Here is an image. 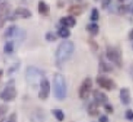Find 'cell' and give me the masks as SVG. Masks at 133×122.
Returning <instances> with one entry per match:
<instances>
[{
  "label": "cell",
  "mask_w": 133,
  "mask_h": 122,
  "mask_svg": "<svg viewBox=\"0 0 133 122\" xmlns=\"http://www.w3.org/2000/svg\"><path fill=\"white\" fill-rule=\"evenodd\" d=\"M75 46L71 41H63L58 45L56 51V62L57 65L66 62L74 53Z\"/></svg>",
  "instance_id": "6da1fadb"
},
{
  "label": "cell",
  "mask_w": 133,
  "mask_h": 122,
  "mask_svg": "<svg viewBox=\"0 0 133 122\" xmlns=\"http://www.w3.org/2000/svg\"><path fill=\"white\" fill-rule=\"evenodd\" d=\"M54 95L58 100H63L66 97V83L65 77L60 73H56L54 76Z\"/></svg>",
  "instance_id": "7a4b0ae2"
},
{
  "label": "cell",
  "mask_w": 133,
  "mask_h": 122,
  "mask_svg": "<svg viewBox=\"0 0 133 122\" xmlns=\"http://www.w3.org/2000/svg\"><path fill=\"white\" fill-rule=\"evenodd\" d=\"M26 78L29 85L36 87V86L39 85L41 80L44 78V73L37 67L29 66L28 67L26 71Z\"/></svg>",
  "instance_id": "3957f363"
},
{
  "label": "cell",
  "mask_w": 133,
  "mask_h": 122,
  "mask_svg": "<svg viewBox=\"0 0 133 122\" xmlns=\"http://www.w3.org/2000/svg\"><path fill=\"white\" fill-rule=\"evenodd\" d=\"M17 95V89L15 87V80L11 79L8 81L5 89L0 93V98L4 101H12L16 98Z\"/></svg>",
  "instance_id": "277c9868"
},
{
  "label": "cell",
  "mask_w": 133,
  "mask_h": 122,
  "mask_svg": "<svg viewBox=\"0 0 133 122\" xmlns=\"http://www.w3.org/2000/svg\"><path fill=\"white\" fill-rule=\"evenodd\" d=\"M107 57L110 62H112L113 64H115L118 67H122V58L120 52L118 51L117 48H112V46H109L107 48V52H106Z\"/></svg>",
  "instance_id": "5b68a950"
},
{
  "label": "cell",
  "mask_w": 133,
  "mask_h": 122,
  "mask_svg": "<svg viewBox=\"0 0 133 122\" xmlns=\"http://www.w3.org/2000/svg\"><path fill=\"white\" fill-rule=\"evenodd\" d=\"M92 89V80L89 78H86L83 80L79 87V98L81 99H88L90 95V90Z\"/></svg>",
  "instance_id": "8992f818"
},
{
  "label": "cell",
  "mask_w": 133,
  "mask_h": 122,
  "mask_svg": "<svg viewBox=\"0 0 133 122\" xmlns=\"http://www.w3.org/2000/svg\"><path fill=\"white\" fill-rule=\"evenodd\" d=\"M40 89H39L38 98L42 100H45L49 97L50 94V83L48 79L44 78L40 82Z\"/></svg>",
  "instance_id": "52a82bcc"
},
{
  "label": "cell",
  "mask_w": 133,
  "mask_h": 122,
  "mask_svg": "<svg viewBox=\"0 0 133 122\" xmlns=\"http://www.w3.org/2000/svg\"><path fill=\"white\" fill-rule=\"evenodd\" d=\"M97 83L100 87L107 90H112L116 89V84L112 79L107 77H98L97 78Z\"/></svg>",
  "instance_id": "ba28073f"
},
{
  "label": "cell",
  "mask_w": 133,
  "mask_h": 122,
  "mask_svg": "<svg viewBox=\"0 0 133 122\" xmlns=\"http://www.w3.org/2000/svg\"><path fill=\"white\" fill-rule=\"evenodd\" d=\"M93 98H94V102H96L98 105H105L109 101V97L105 93L98 89H95L93 92Z\"/></svg>",
  "instance_id": "9c48e42d"
},
{
  "label": "cell",
  "mask_w": 133,
  "mask_h": 122,
  "mask_svg": "<svg viewBox=\"0 0 133 122\" xmlns=\"http://www.w3.org/2000/svg\"><path fill=\"white\" fill-rule=\"evenodd\" d=\"M13 16L15 20L17 18H18V17H20V18H29L32 16V13L30 10H28L26 8H17L14 11Z\"/></svg>",
  "instance_id": "30bf717a"
},
{
  "label": "cell",
  "mask_w": 133,
  "mask_h": 122,
  "mask_svg": "<svg viewBox=\"0 0 133 122\" xmlns=\"http://www.w3.org/2000/svg\"><path fill=\"white\" fill-rule=\"evenodd\" d=\"M119 98L120 101L123 105L128 106L130 103V92H129V89L127 87H123V89H120L119 91Z\"/></svg>",
  "instance_id": "8fae6325"
},
{
  "label": "cell",
  "mask_w": 133,
  "mask_h": 122,
  "mask_svg": "<svg viewBox=\"0 0 133 122\" xmlns=\"http://www.w3.org/2000/svg\"><path fill=\"white\" fill-rule=\"evenodd\" d=\"M60 24L65 28H73L76 25V19L72 16H66L60 18Z\"/></svg>",
  "instance_id": "7c38bea8"
},
{
  "label": "cell",
  "mask_w": 133,
  "mask_h": 122,
  "mask_svg": "<svg viewBox=\"0 0 133 122\" xmlns=\"http://www.w3.org/2000/svg\"><path fill=\"white\" fill-rule=\"evenodd\" d=\"M50 12V8L45 1L40 0L38 2V13L43 16H48Z\"/></svg>",
  "instance_id": "4fadbf2b"
},
{
  "label": "cell",
  "mask_w": 133,
  "mask_h": 122,
  "mask_svg": "<svg viewBox=\"0 0 133 122\" xmlns=\"http://www.w3.org/2000/svg\"><path fill=\"white\" fill-rule=\"evenodd\" d=\"M98 70L100 73H109L113 70V67L109 64L104 62L103 60H100L99 66H98Z\"/></svg>",
  "instance_id": "5bb4252c"
},
{
  "label": "cell",
  "mask_w": 133,
  "mask_h": 122,
  "mask_svg": "<svg viewBox=\"0 0 133 122\" xmlns=\"http://www.w3.org/2000/svg\"><path fill=\"white\" fill-rule=\"evenodd\" d=\"M98 105L96 103V102H91L90 104L89 105V107H88V112H89V114L90 115V116H97V115H98V113H99V111H98Z\"/></svg>",
  "instance_id": "9a60e30c"
},
{
  "label": "cell",
  "mask_w": 133,
  "mask_h": 122,
  "mask_svg": "<svg viewBox=\"0 0 133 122\" xmlns=\"http://www.w3.org/2000/svg\"><path fill=\"white\" fill-rule=\"evenodd\" d=\"M86 29H87V31L89 32V34H90L91 36H97L98 33V30H99V28H98V24H96V23H91V24H89L87 26V28H86Z\"/></svg>",
  "instance_id": "2e32d148"
},
{
  "label": "cell",
  "mask_w": 133,
  "mask_h": 122,
  "mask_svg": "<svg viewBox=\"0 0 133 122\" xmlns=\"http://www.w3.org/2000/svg\"><path fill=\"white\" fill-rule=\"evenodd\" d=\"M17 26H8V28L6 29L4 33V37H6V38H9V37H14L17 33Z\"/></svg>",
  "instance_id": "e0dca14e"
},
{
  "label": "cell",
  "mask_w": 133,
  "mask_h": 122,
  "mask_svg": "<svg viewBox=\"0 0 133 122\" xmlns=\"http://www.w3.org/2000/svg\"><path fill=\"white\" fill-rule=\"evenodd\" d=\"M68 12L73 16H79L82 13V6L79 5H73L70 8H69Z\"/></svg>",
  "instance_id": "ac0fdd59"
},
{
  "label": "cell",
  "mask_w": 133,
  "mask_h": 122,
  "mask_svg": "<svg viewBox=\"0 0 133 122\" xmlns=\"http://www.w3.org/2000/svg\"><path fill=\"white\" fill-rule=\"evenodd\" d=\"M57 35L58 37H62V38H66L70 36V31L68 28H65V26H62V28H58L57 30Z\"/></svg>",
  "instance_id": "d6986e66"
},
{
  "label": "cell",
  "mask_w": 133,
  "mask_h": 122,
  "mask_svg": "<svg viewBox=\"0 0 133 122\" xmlns=\"http://www.w3.org/2000/svg\"><path fill=\"white\" fill-rule=\"evenodd\" d=\"M51 113L53 114V116L57 118L58 121H63L65 118V114L61 109H52Z\"/></svg>",
  "instance_id": "ffe728a7"
},
{
  "label": "cell",
  "mask_w": 133,
  "mask_h": 122,
  "mask_svg": "<svg viewBox=\"0 0 133 122\" xmlns=\"http://www.w3.org/2000/svg\"><path fill=\"white\" fill-rule=\"evenodd\" d=\"M14 51V42L13 41H8L4 46V52L6 54H10Z\"/></svg>",
  "instance_id": "44dd1931"
},
{
  "label": "cell",
  "mask_w": 133,
  "mask_h": 122,
  "mask_svg": "<svg viewBox=\"0 0 133 122\" xmlns=\"http://www.w3.org/2000/svg\"><path fill=\"white\" fill-rule=\"evenodd\" d=\"M45 38L48 42H54V41H56L57 39V36L54 32H48V33H46Z\"/></svg>",
  "instance_id": "7402d4cb"
},
{
  "label": "cell",
  "mask_w": 133,
  "mask_h": 122,
  "mask_svg": "<svg viewBox=\"0 0 133 122\" xmlns=\"http://www.w3.org/2000/svg\"><path fill=\"white\" fill-rule=\"evenodd\" d=\"M98 17H99V13H98V8H94L91 11V15H90V19L93 22H96L98 20Z\"/></svg>",
  "instance_id": "603a6c76"
},
{
  "label": "cell",
  "mask_w": 133,
  "mask_h": 122,
  "mask_svg": "<svg viewBox=\"0 0 133 122\" xmlns=\"http://www.w3.org/2000/svg\"><path fill=\"white\" fill-rule=\"evenodd\" d=\"M19 66H20V65H19V63H16V64H14L11 67H9V69H8V76H9V75H11V74H13L14 72H16V71L19 69Z\"/></svg>",
  "instance_id": "cb8c5ba5"
},
{
  "label": "cell",
  "mask_w": 133,
  "mask_h": 122,
  "mask_svg": "<svg viewBox=\"0 0 133 122\" xmlns=\"http://www.w3.org/2000/svg\"><path fill=\"white\" fill-rule=\"evenodd\" d=\"M129 11V6H125V5H122V6H120L119 8H118V12L119 13H127V12Z\"/></svg>",
  "instance_id": "d4e9b609"
},
{
  "label": "cell",
  "mask_w": 133,
  "mask_h": 122,
  "mask_svg": "<svg viewBox=\"0 0 133 122\" xmlns=\"http://www.w3.org/2000/svg\"><path fill=\"white\" fill-rule=\"evenodd\" d=\"M125 117L127 119L129 120H133V110L131 109H128L125 112Z\"/></svg>",
  "instance_id": "484cf974"
},
{
  "label": "cell",
  "mask_w": 133,
  "mask_h": 122,
  "mask_svg": "<svg viewBox=\"0 0 133 122\" xmlns=\"http://www.w3.org/2000/svg\"><path fill=\"white\" fill-rule=\"evenodd\" d=\"M6 122H17V114H16V113H12V114L9 116V118H8V119Z\"/></svg>",
  "instance_id": "4316f807"
},
{
  "label": "cell",
  "mask_w": 133,
  "mask_h": 122,
  "mask_svg": "<svg viewBox=\"0 0 133 122\" xmlns=\"http://www.w3.org/2000/svg\"><path fill=\"white\" fill-rule=\"evenodd\" d=\"M6 112H8V106H5V105L0 106V117H2Z\"/></svg>",
  "instance_id": "83f0119b"
},
{
  "label": "cell",
  "mask_w": 133,
  "mask_h": 122,
  "mask_svg": "<svg viewBox=\"0 0 133 122\" xmlns=\"http://www.w3.org/2000/svg\"><path fill=\"white\" fill-rule=\"evenodd\" d=\"M104 109H105V110L108 113H113V107L111 105H109V104H105L104 105Z\"/></svg>",
  "instance_id": "f1b7e54d"
},
{
  "label": "cell",
  "mask_w": 133,
  "mask_h": 122,
  "mask_svg": "<svg viewBox=\"0 0 133 122\" xmlns=\"http://www.w3.org/2000/svg\"><path fill=\"white\" fill-rule=\"evenodd\" d=\"M98 122H109V118H108V116L102 115V116H100L99 118H98Z\"/></svg>",
  "instance_id": "f546056e"
},
{
  "label": "cell",
  "mask_w": 133,
  "mask_h": 122,
  "mask_svg": "<svg viewBox=\"0 0 133 122\" xmlns=\"http://www.w3.org/2000/svg\"><path fill=\"white\" fill-rule=\"evenodd\" d=\"M111 0H102V8H106L109 6Z\"/></svg>",
  "instance_id": "4dcf8cb0"
},
{
  "label": "cell",
  "mask_w": 133,
  "mask_h": 122,
  "mask_svg": "<svg viewBox=\"0 0 133 122\" xmlns=\"http://www.w3.org/2000/svg\"><path fill=\"white\" fill-rule=\"evenodd\" d=\"M89 44L91 45V46H92V48H94V50H96V49H98V45L96 44V43H95V41L94 40H91V39H89Z\"/></svg>",
  "instance_id": "1f68e13d"
},
{
  "label": "cell",
  "mask_w": 133,
  "mask_h": 122,
  "mask_svg": "<svg viewBox=\"0 0 133 122\" xmlns=\"http://www.w3.org/2000/svg\"><path fill=\"white\" fill-rule=\"evenodd\" d=\"M129 6V12H130L131 15L133 16V0H131V2Z\"/></svg>",
  "instance_id": "d6a6232c"
},
{
  "label": "cell",
  "mask_w": 133,
  "mask_h": 122,
  "mask_svg": "<svg viewBox=\"0 0 133 122\" xmlns=\"http://www.w3.org/2000/svg\"><path fill=\"white\" fill-rule=\"evenodd\" d=\"M129 75H130V78L133 80V64L129 67Z\"/></svg>",
  "instance_id": "836d02e7"
},
{
  "label": "cell",
  "mask_w": 133,
  "mask_h": 122,
  "mask_svg": "<svg viewBox=\"0 0 133 122\" xmlns=\"http://www.w3.org/2000/svg\"><path fill=\"white\" fill-rule=\"evenodd\" d=\"M129 38L130 39V40L133 41V28L130 30V32H129Z\"/></svg>",
  "instance_id": "e575fe53"
},
{
  "label": "cell",
  "mask_w": 133,
  "mask_h": 122,
  "mask_svg": "<svg viewBox=\"0 0 133 122\" xmlns=\"http://www.w3.org/2000/svg\"><path fill=\"white\" fill-rule=\"evenodd\" d=\"M2 75H3V70H2V69H0V78H1Z\"/></svg>",
  "instance_id": "d590c367"
},
{
  "label": "cell",
  "mask_w": 133,
  "mask_h": 122,
  "mask_svg": "<svg viewBox=\"0 0 133 122\" xmlns=\"http://www.w3.org/2000/svg\"><path fill=\"white\" fill-rule=\"evenodd\" d=\"M5 121V119H4V118H3V119H1V120H0V122H4Z\"/></svg>",
  "instance_id": "8d00e7d4"
},
{
  "label": "cell",
  "mask_w": 133,
  "mask_h": 122,
  "mask_svg": "<svg viewBox=\"0 0 133 122\" xmlns=\"http://www.w3.org/2000/svg\"><path fill=\"white\" fill-rule=\"evenodd\" d=\"M77 1H78V2H82L83 0H77Z\"/></svg>",
  "instance_id": "74e56055"
},
{
  "label": "cell",
  "mask_w": 133,
  "mask_h": 122,
  "mask_svg": "<svg viewBox=\"0 0 133 122\" xmlns=\"http://www.w3.org/2000/svg\"><path fill=\"white\" fill-rule=\"evenodd\" d=\"M119 2H123V1H125V0H118Z\"/></svg>",
  "instance_id": "f35d334b"
},
{
  "label": "cell",
  "mask_w": 133,
  "mask_h": 122,
  "mask_svg": "<svg viewBox=\"0 0 133 122\" xmlns=\"http://www.w3.org/2000/svg\"><path fill=\"white\" fill-rule=\"evenodd\" d=\"M3 1H4V0H0V3H1V2H3Z\"/></svg>",
  "instance_id": "ab89813d"
},
{
  "label": "cell",
  "mask_w": 133,
  "mask_h": 122,
  "mask_svg": "<svg viewBox=\"0 0 133 122\" xmlns=\"http://www.w3.org/2000/svg\"><path fill=\"white\" fill-rule=\"evenodd\" d=\"M131 46H132V49H133V42H132V45H131Z\"/></svg>",
  "instance_id": "60d3db41"
},
{
  "label": "cell",
  "mask_w": 133,
  "mask_h": 122,
  "mask_svg": "<svg viewBox=\"0 0 133 122\" xmlns=\"http://www.w3.org/2000/svg\"><path fill=\"white\" fill-rule=\"evenodd\" d=\"M95 1H97V0H95Z\"/></svg>",
  "instance_id": "b9f144b4"
}]
</instances>
